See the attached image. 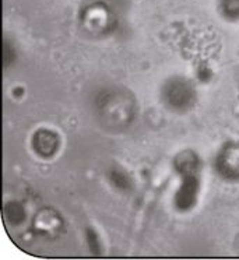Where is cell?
I'll list each match as a JSON object with an SVG mask.
<instances>
[{"mask_svg": "<svg viewBox=\"0 0 239 260\" xmlns=\"http://www.w3.org/2000/svg\"><path fill=\"white\" fill-rule=\"evenodd\" d=\"M190 88L189 85L183 84L182 81H177L168 88V100L177 105V107H182L186 105L190 101Z\"/></svg>", "mask_w": 239, "mask_h": 260, "instance_id": "1", "label": "cell"}]
</instances>
